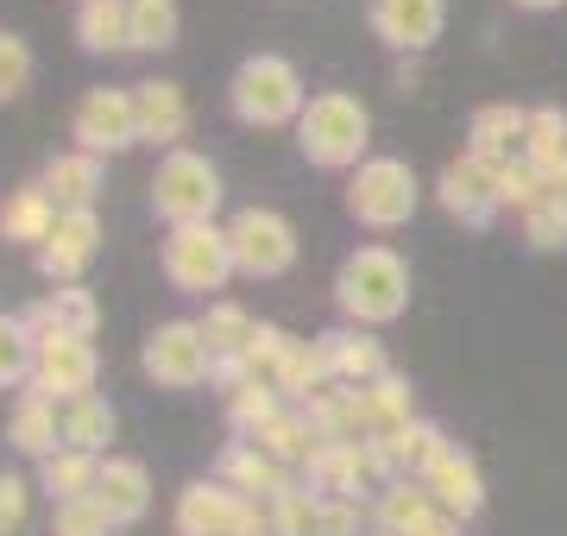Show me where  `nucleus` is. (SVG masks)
I'll use <instances>...</instances> for the list:
<instances>
[{"label":"nucleus","mask_w":567,"mask_h":536,"mask_svg":"<svg viewBox=\"0 0 567 536\" xmlns=\"http://www.w3.org/2000/svg\"><path fill=\"white\" fill-rule=\"evenodd\" d=\"M442 203L454 208L461 221H473V227L492 221V208H505V203H498V171L480 165L473 152H466V158H454V165L442 171Z\"/></svg>","instance_id":"nucleus-12"},{"label":"nucleus","mask_w":567,"mask_h":536,"mask_svg":"<svg viewBox=\"0 0 567 536\" xmlns=\"http://www.w3.org/2000/svg\"><path fill=\"white\" fill-rule=\"evenodd\" d=\"M76 44L82 51H126L133 44V20H126V0H89L76 13Z\"/></svg>","instance_id":"nucleus-26"},{"label":"nucleus","mask_w":567,"mask_h":536,"mask_svg":"<svg viewBox=\"0 0 567 536\" xmlns=\"http://www.w3.org/2000/svg\"><path fill=\"white\" fill-rule=\"evenodd\" d=\"M95 474H102V461L95 454H76V449H58L44 454V493H51V505H76V498H95Z\"/></svg>","instance_id":"nucleus-22"},{"label":"nucleus","mask_w":567,"mask_h":536,"mask_svg":"<svg viewBox=\"0 0 567 536\" xmlns=\"http://www.w3.org/2000/svg\"><path fill=\"white\" fill-rule=\"evenodd\" d=\"M524 234H529V247H536V252H548V247H567V215H561V208H529V215H524Z\"/></svg>","instance_id":"nucleus-41"},{"label":"nucleus","mask_w":567,"mask_h":536,"mask_svg":"<svg viewBox=\"0 0 567 536\" xmlns=\"http://www.w3.org/2000/svg\"><path fill=\"white\" fill-rule=\"evenodd\" d=\"M25 530V480L0 474V536H20Z\"/></svg>","instance_id":"nucleus-42"},{"label":"nucleus","mask_w":567,"mask_h":536,"mask_svg":"<svg viewBox=\"0 0 567 536\" xmlns=\"http://www.w3.org/2000/svg\"><path fill=\"white\" fill-rule=\"evenodd\" d=\"M524 126H529L524 107H505V102L480 107V114H473V133H466V140H473V158L492 165V171L517 165V158H524Z\"/></svg>","instance_id":"nucleus-14"},{"label":"nucleus","mask_w":567,"mask_h":536,"mask_svg":"<svg viewBox=\"0 0 567 536\" xmlns=\"http://www.w3.org/2000/svg\"><path fill=\"white\" fill-rule=\"evenodd\" d=\"M271 416H278V392H271V385H252V379H246L240 392H227V423L240 435H259Z\"/></svg>","instance_id":"nucleus-37"},{"label":"nucleus","mask_w":567,"mask_h":536,"mask_svg":"<svg viewBox=\"0 0 567 536\" xmlns=\"http://www.w3.org/2000/svg\"><path fill=\"white\" fill-rule=\"evenodd\" d=\"M524 158L543 171V177L567 165V114H561V107H536V114H529V126H524Z\"/></svg>","instance_id":"nucleus-31"},{"label":"nucleus","mask_w":567,"mask_h":536,"mask_svg":"<svg viewBox=\"0 0 567 536\" xmlns=\"http://www.w3.org/2000/svg\"><path fill=\"white\" fill-rule=\"evenodd\" d=\"M51 536H114V517H107L95 498H76V505H58Z\"/></svg>","instance_id":"nucleus-39"},{"label":"nucleus","mask_w":567,"mask_h":536,"mask_svg":"<svg viewBox=\"0 0 567 536\" xmlns=\"http://www.w3.org/2000/svg\"><path fill=\"white\" fill-rule=\"evenodd\" d=\"M548 208H567V165L548 171Z\"/></svg>","instance_id":"nucleus-45"},{"label":"nucleus","mask_w":567,"mask_h":536,"mask_svg":"<svg viewBox=\"0 0 567 536\" xmlns=\"http://www.w3.org/2000/svg\"><path fill=\"white\" fill-rule=\"evenodd\" d=\"M227 247H234V266L252 271V278H284L297 266V234L271 208H240L227 227Z\"/></svg>","instance_id":"nucleus-7"},{"label":"nucleus","mask_w":567,"mask_h":536,"mask_svg":"<svg viewBox=\"0 0 567 536\" xmlns=\"http://www.w3.org/2000/svg\"><path fill=\"white\" fill-rule=\"evenodd\" d=\"M347 208L365 227H404L416 215V177H410V165H398V158H365L353 171V184H347Z\"/></svg>","instance_id":"nucleus-6"},{"label":"nucleus","mask_w":567,"mask_h":536,"mask_svg":"<svg viewBox=\"0 0 567 536\" xmlns=\"http://www.w3.org/2000/svg\"><path fill=\"white\" fill-rule=\"evenodd\" d=\"M25 83H32V51H25V39L0 32V102L25 95Z\"/></svg>","instance_id":"nucleus-40"},{"label":"nucleus","mask_w":567,"mask_h":536,"mask_svg":"<svg viewBox=\"0 0 567 536\" xmlns=\"http://www.w3.org/2000/svg\"><path fill=\"white\" fill-rule=\"evenodd\" d=\"M58 215H63V208L32 184V189H20L13 203L0 208V234H7V240H20V247H44V240H51V227H58Z\"/></svg>","instance_id":"nucleus-23"},{"label":"nucleus","mask_w":567,"mask_h":536,"mask_svg":"<svg viewBox=\"0 0 567 536\" xmlns=\"http://www.w3.org/2000/svg\"><path fill=\"white\" fill-rule=\"evenodd\" d=\"M365 140H372V121H365V107L353 102V95H341V89H328V95H316V102L297 114V145H303L309 165H360Z\"/></svg>","instance_id":"nucleus-1"},{"label":"nucleus","mask_w":567,"mask_h":536,"mask_svg":"<svg viewBox=\"0 0 567 536\" xmlns=\"http://www.w3.org/2000/svg\"><path fill=\"white\" fill-rule=\"evenodd\" d=\"M234 114L246 126H278L290 114H303V76L290 70L284 58L259 51V58H246L234 70Z\"/></svg>","instance_id":"nucleus-3"},{"label":"nucleus","mask_w":567,"mask_h":536,"mask_svg":"<svg viewBox=\"0 0 567 536\" xmlns=\"http://www.w3.org/2000/svg\"><path fill=\"white\" fill-rule=\"evenodd\" d=\"M517 7H536V13H543V7H561V0H517Z\"/></svg>","instance_id":"nucleus-46"},{"label":"nucleus","mask_w":567,"mask_h":536,"mask_svg":"<svg viewBox=\"0 0 567 536\" xmlns=\"http://www.w3.org/2000/svg\"><path fill=\"white\" fill-rule=\"evenodd\" d=\"M82 7H89V0H82Z\"/></svg>","instance_id":"nucleus-47"},{"label":"nucleus","mask_w":567,"mask_h":536,"mask_svg":"<svg viewBox=\"0 0 567 536\" xmlns=\"http://www.w3.org/2000/svg\"><path fill=\"white\" fill-rule=\"evenodd\" d=\"M290 353H297V341H290L284 329H271V322H259V329H252V341H246V353H240V367H246V379H252V385H271V392H278Z\"/></svg>","instance_id":"nucleus-30"},{"label":"nucleus","mask_w":567,"mask_h":536,"mask_svg":"<svg viewBox=\"0 0 567 536\" xmlns=\"http://www.w3.org/2000/svg\"><path fill=\"white\" fill-rule=\"evenodd\" d=\"M322 536H360V505H353V498L322 505Z\"/></svg>","instance_id":"nucleus-43"},{"label":"nucleus","mask_w":567,"mask_h":536,"mask_svg":"<svg viewBox=\"0 0 567 536\" xmlns=\"http://www.w3.org/2000/svg\"><path fill=\"white\" fill-rule=\"evenodd\" d=\"M32 360H39L32 329H25L20 316H0V392H7V385H20L25 372H32Z\"/></svg>","instance_id":"nucleus-36"},{"label":"nucleus","mask_w":567,"mask_h":536,"mask_svg":"<svg viewBox=\"0 0 567 536\" xmlns=\"http://www.w3.org/2000/svg\"><path fill=\"white\" fill-rule=\"evenodd\" d=\"M126 20H133V51L177 44V0H126Z\"/></svg>","instance_id":"nucleus-34"},{"label":"nucleus","mask_w":567,"mask_h":536,"mask_svg":"<svg viewBox=\"0 0 567 536\" xmlns=\"http://www.w3.org/2000/svg\"><path fill=\"white\" fill-rule=\"evenodd\" d=\"M360 411H365V430H372V442H385V435L410 430L416 416H410V385L398 379V372H385L379 385H365L360 392Z\"/></svg>","instance_id":"nucleus-24"},{"label":"nucleus","mask_w":567,"mask_h":536,"mask_svg":"<svg viewBox=\"0 0 567 536\" xmlns=\"http://www.w3.org/2000/svg\"><path fill=\"white\" fill-rule=\"evenodd\" d=\"M95 505H102L114 524H133V517H145V505H152V480H145L140 461L107 454L102 474H95Z\"/></svg>","instance_id":"nucleus-16"},{"label":"nucleus","mask_w":567,"mask_h":536,"mask_svg":"<svg viewBox=\"0 0 567 536\" xmlns=\"http://www.w3.org/2000/svg\"><path fill=\"white\" fill-rule=\"evenodd\" d=\"M423 486H429V498L442 505L447 517H473L480 505H486V486H480V467L466 461L461 449H447L435 467L423 474Z\"/></svg>","instance_id":"nucleus-17"},{"label":"nucleus","mask_w":567,"mask_h":536,"mask_svg":"<svg viewBox=\"0 0 567 536\" xmlns=\"http://www.w3.org/2000/svg\"><path fill=\"white\" fill-rule=\"evenodd\" d=\"M58 430H63V449H76V454H102L107 442H114V411H107L95 392H82V398H63L58 404Z\"/></svg>","instance_id":"nucleus-19"},{"label":"nucleus","mask_w":567,"mask_h":536,"mask_svg":"<svg viewBox=\"0 0 567 536\" xmlns=\"http://www.w3.org/2000/svg\"><path fill=\"white\" fill-rule=\"evenodd\" d=\"M221 480L234 486V493H265V498H278L290 480H284V467L271 461V454L259 449V442H234V449L221 454Z\"/></svg>","instance_id":"nucleus-21"},{"label":"nucleus","mask_w":567,"mask_h":536,"mask_svg":"<svg viewBox=\"0 0 567 536\" xmlns=\"http://www.w3.org/2000/svg\"><path fill=\"white\" fill-rule=\"evenodd\" d=\"M234 271V247H227V227H171L164 234V278L177 290H196V297H208V290H221V278Z\"/></svg>","instance_id":"nucleus-5"},{"label":"nucleus","mask_w":567,"mask_h":536,"mask_svg":"<svg viewBox=\"0 0 567 536\" xmlns=\"http://www.w3.org/2000/svg\"><path fill=\"white\" fill-rule=\"evenodd\" d=\"M385 348L372 341V334H334V379H341L347 392H365V385H379L385 379Z\"/></svg>","instance_id":"nucleus-27"},{"label":"nucleus","mask_w":567,"mask_h":536,"mask_svg":"<svg viewBox=\"0 0 567 536\" xmlns=\"http://www.w3.org/2000/svg\"><path fill=\"white\" fill-rule=\"evenodd\" d=\"M498 203H505V208H524V215H529V208H543V203H548V177L529 165V158H517V165L498 171Z\"/></svg>","instance_id":"nucleus-38"},{"label":"nucleus","mask_w":567,"mask_h":536,"mask_svg":"<svg viewBox=\"0 0 567 536\" xmlns=\"http://www.w3.org/2000/svg\"><path fill=\"white\" fill-rule=\"evenodd\" d=\"M252 442H259L278 467H284V461H303V467H309V461H316V449H322V435H316V423H309V416H284V411L271 416Z\"/></svg>","instance_id":"nucleus-29"},{"label":"nucleus","mask_w":567,"mask_h":536,"mask_svg":"<svg viewBox=\"0 0 567 536\" xmlns=\"http://www.w3.org/2000/svg\"><path fill=\"white\" fill-rule=\"evenodd\" d=\"M95 240H102V221H95V208H70V215H58L51 240L39 247V266L51 271V278H76V271L95 259Z\"/></svg>","instance_id":"nucleus-13"},{"label":"nucleus","mask_w":567,"mask_h":536,"mask_svg":"<svg viewBox=\"0 0 567 536\" xmlns=\"http://www.w3.org/2000/svg\"><path fill=\"white\" fill-rule=\"evenodd\" d=\"M252 329H259V322H252L240 303H215V310L203 316V341H208L215 360H240L246 341H252Z\"/></svg>","instance_id":"nucleus-33"},{"label":"nucleus","mask_w":567,"mask_h":536,"mask_svg":"<svg viewBox=\"0 0 567 536\" xmlns=\"http://www.w3.org/2000/svg\"><path fill=\"white\" fill-rule=\"evenodd\" d=\"M95 385V348L76 341V334H51L39 341V360H32V392L63 404V398H82Z\"/></svg>","instance_id":"nucleus-11"},{"label":"nucleus","mask_w":567,"mask_h":536,"mask_svg":"<svg viewBox=\"0 0 567 536\" xmlns=\"http://www.w3.org/2000/svg\"><path fill=\"white\" fill-rule=\"evenodd\" d=\"M379 517H385V536H410L423 530L429 517H435V498H429V486L416 480V486H391V493H379Z\"/></svg>","instance_id":"nucleus-32"},{"label":"nucleus","mask_w":567,"mask_h":536,"mask_svg":"<svg viewBox=\"0 0 567 536\" xmlns=\"http://www.w3.org/2000/svg\"><path fill=\"white\" fill-rule=\"evenodd\" d=\"M145 372L158 379V385H203L208 372H215V353L203 341V322H158V329L145 334Z\"/></svg>","instance_id":"nucleus-9"},{"label":"nucleus","mask_w":567,"mask_h":536,"mask_svg":"<svg viewBox=\"0 0 567 536\" xmlns=\"http://www.w3.org/2000/svg\"><path fill=\"white\" fill-rule=\"evenodd\" d=\"M177 530L183 536H265V517L252 498H240L234 486H189L177 498Z\"/></svg>","instance_id":"nucleus-8"},{"label":"nucleus","mask_w":567,"mask_h":536,"mask_svg":"<svg viewBox=\"0 0 567 536\" xmlns=\"http://www.w3.org/2000/svg\"><path fill=\"white\" fill-rule=\"evenodd\" d=\"M215 203H221V171L208 165V158H196V152H171L158 165V177H152V208L171 227L208 221Z\"/></svg>","instance_id":"nucleus-4"},{"label":"nucleus","mask_w":567,"mask_h":536,"mask_svg":"<svg viewBox=\"0 0 567 536\" xmlns=\"http://www.w3.org/2000/svg\"><path fill=\"white\" fill-rule=\"evenodd\" d=\"M13 449H25V454H58L63 449V430H58V404L51 398H39V392H25L20 398V411H13Z\"/></svg>","instance_id":"nucleus-28"},{"label":"nucleus","mask_w":567,"mask_h":536,"mask_svg":"<svg viewBox=\"0 0 567 536\" xmlns=\"http://www.w3.org/2000/svg\"><path fill=\"white\" fill-rule=\"evenodd\" d=\"M372 25L398 51H423L442 32V0H372Z\"/></svg>","instance_id":"nucleus-15"},{"label":"nucleus","mask_w":567,"mask_h":536,"mask_svg":"<svg viewBox=\"0 0 567 536\" xmlns=\"http://www.w3.org/2000/svg\"><path fill=\"white\" fill-rule=\"evenodd\" d=\"M271 536H322V498L309 486H284L271 498Z\"/></svg>","instance_id":"nucleus-35"},{"label":"nucleus","mask_w":567,"mask_h":536,"mask_svg":"<svg viewBox=\"0 0 567 536\" xmlns=\"http://www.w3.org/2000/svg\"><path fill=\"white\" fill-rule=\"evenodd\" d=\"M76 140L82 152H126V145L140 140V107H133V95H121V89H89L76 102Z\"/></svg>","instance_id":"nucleus-10"},{"label":"nucleus","mask_w":567,"mask_h":536,"mask_svg":"<svg viewBox=\"0 0 567 536\" xmlns=\"http://www.w3.org/2000/svg\"><path fill=\"white\" fill-rule=\"evenodd\" d=\"M39 189L63 208V215H70V208H89L95 203V189H102V158H95V152H63V158L44 165Z\"/></svg>","instance_id":"nucleus-18"},{"label":"nucleus","mask_w":567,"mask_h":536,"mask_svg":"<svg viewBox=\"0 0 567 536\" xmlns=\"http://www.w3.org/2000/svg\"><path fill=\"white\" fill-rule=\"evenodd\" d=\"M133 107H140V140H183V126H189V102H183L177 83H140L133 89Z\"/></svg>","instance_id":"nucleus-20"},{"label":"nucleus","mask_w":567,"mask_h":536,"mask_svg":"<svg viewBox=\"0 0 567 536\" xmlns=\"http://www.w3.org/2000/svg\"><path fill=\"white\" fill-rule=\"evenodd\" d=\"M410 536H461V517H447V512H435L423 524V530H410Z\"/></svg>","instance_id":"nucleus-44"},{"label":"nucleus","mask_w":567,"mask_h":536,"mask_svg":"<svg viewBox=\"0 0 567 536\" xmlns=\"http://www.w3.org/2000/svg\"><path fill=\"white\" fill-rule=\"evenodd\" d=\"M334 290H341L347 316H360V322H391V316L404 310V297H410V271L391 247H360L341 266V285Z\"/></svg>","instance_id":"nucleus-2"},{"label":"nucleus","mask_w":567,"mask_h":536,"mask_svg":"<svg viewBox=\"0 0 567 536\" xmlns=\"http://www.w3.org/2000/svg\"><path fill=\"white\" fill-rule=\"evenodd\" d=\"M561 215H567V208H561Z\"/></svg>","instance_id":"nucleus-48"},{"label":"nucleus","mask_w":567,"mask_h":536,"mask_svg":"<svg viewBox=\"0 0 567 536\" xmlns=\"http://www.w3.org/2000/svg\"><path fill=\"white\" fill-rule=\"evenodd\" d=\"M379 449H385L391 474H429V467H435V461H442V454L454 449V442H447V435L435 430V423H410V430L385 435Z\"/></svg>","instance_id":"nucleus-25"}]
</instances>
